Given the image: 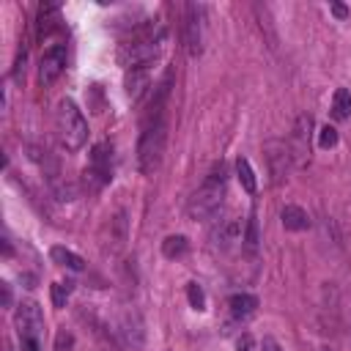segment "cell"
Returning <instances> with one entry per match:
<instances>
[{"label":"cell","mask_w":351,"mask_h":351,"mask_svg":"<svg viewBox=\"0 0 351 351\" xmlns=\"http://www.w3.org/2000/svg\"><path fill=\"white\" fill-rule=\"evenodd\" d=\"M71 288H74V282H55L52 285V304L55 307H66V302L71 296Z\"/></svg>","instance_id":"20"},{"label":"cell","mask_w":351,"mask_h":351,"mask_svg":"<svg viewBox=\"0 0 351 351\" xmlns=\"http://www.w3.org/2000/svg\"><path fill=\"white\" fill-rule=\"evenodd\" d=\"M225 184H228V167L222 162H217L208 176L203 178V184L195 189V195L189 197V217L192 219H214L222 211L225 203Z\"/></svg>","instance_id":"2"},{"label":"cell","mask_w":351,"mask_h":351,"mask_svg":"<svg viewBox=\"0 0 351 351\" xmlns=\"http://www.w3.org/2000/svg\"><path fill=\"white\" fill-rule=\"evenodd\" d=\"M261 351H282V348L277 346V340H274V337H263V343H261Z\"/></svg>","instance_id":"25"},{"label":"cell","mask_w":351,"mask_h":351,"mask_svg":"<svg viewBox=\"0 0 351 351\" xmlns=\"http://www.w3.org/2000/svg\"><path fill=\"white\" fill-rule=\"evenodd\" d=\"M49 258H52V263H58V266H63V269H71V271H82V269H85V261H82L77 252H71V250H66V247H60V244H55V247L49 250Z\"/></svg>","instance_id":"16"},{"label":"cell","mask_w":351,"mask_h":351,"mask_svg":"<svg viewBox=\"0 0 351 351\" xmlns=\"http://www.w3.org/2000/svg\"><path fill=\"white\" fill-rule=\"evenodd\" d=\"M184 47L189 58H200L203 52V5L186 3L184 8Z\"/></svg>","instance_id":"7"},{"label":"cell","mask_w":351,"mask_h":351,"mask_svg":"<svg viewBox=\"0 0 351 351\" xmlns=\"http://www.w3.org/2000/svg\"><path fill=\"white\" fill-rule=\"evenodd\" d=\"M266 159L271 167V181L280 184L285 178V173L291 170V148L280 140H271V143H266Z\"/></svg>","instance_id":"10"},{"label":"cell","mask_w":351,"mask_h":351,"mask_svg":"<svg viewBox=\"0 0 351 351\" xmlns=\"http://www.w3.org/2000/svg\"><path fill=\"white\" fill-rule=\"evenodd\" d=\"M167 30L159 22H145L140 25L121 47H118V63L123 69H137V66H151L162 47H165Z\"/></svg>","instance_id":"1"},{"label":"cell","mask_w":351,"mask_h":351,"mask_svg":"<svg viewBox=\"0 0 351 351\" xmlns=\"http://www.w3.org/2000/svg\"><path fill=\"white\" fill-rule=\"evenodd\" d=\"M66 69V47L63 44H52L49 49H44L41 63H38V82L44 88H49L52 82H58V77Z\"/></svg>","instance_id":"8"},{"label":"cell","mask_w":351,"mask_h":351,"mask_svg":"<svg viewBox=\"0 0 351 351\" xmlns=\"http://www.w3.org/2000/svg\"><path fill=\"white\" fill-rule=\"evenodd\" d=\"M329 8H332V14H335L337 19H346V16H348V8H346L343 3H332Z\"/></svg>","instance_id":"24"},{"label":"cell","mask_w":351,"mask_h":351,"mask_svg":"<svg viewBox=\"0 0 351 351\" xmlns=\"http://www.w3.org/2000/svg\"><path fill=\"white\" fill-rule=\"evenodd\" d=\"M211 239H214V244H217V247L228 250V247H233L236 241H244V222H241V219H236V217L222 219V222L214 228Z\"/></svg>","instance_id":"11"},{"label":"cell","mask_w":351,"mask_h":351,"mask_svg":"<svg viewBox=\"0 0 351 351\" xmlns=\"http://www.w3.org/2000/svg\"><path fill=\"white\" fill-rule=\"evenodd\" d=\"M14 326H16L19 343L22 340H41V332H44V313H41V307L33 299L19 302L16 313H14Z\"/></svg>","instance_id":"6"},{"label":"cell","mask_w":351,"mask_h":351,"mask_svg":"<svg viewBox=\"0 0 351 351\" xmlns=\"http://www.w3.org/2000/svg\"><path fill=\"white\" fill-rule=\"evenodd\" d=\"M60 22V8L55 3H41L38 5V14H36V36L44 38L49 36Z\"/></svg>","instance_id":"13"},{"label":"cell","mask_w":351,"mask_h":351,"mask_svg":"<svg viewBox=\"0 0 351 351\" xmlns=\"http://www.w3.org/2000/svg\"><path fill=\"white\" fill-rule=\"evenodd\" d=\"M318 145H321V148H332V145H337V132H335L332 126H321Z\"/></svg>","instance_id":"23"},{"label":"cell","mask_w":351,"mask_h":351,"mask_svg":"<svg viewBox=\"0 0 351 351\" xmlns=\"http://www.w3.org/2000/svg\"><path fill=\"white\" fill-rule=\"evenodd\" d=\"M0 288H3V307H8L11 304V285L8 282H0Z\"/></svg>","instance_id":"27"},{"label":"cell","mask_w":351,"mask_h":351,"mask_svg":"<svg viewBox=\"0 0 351 351\" xmlns=\"http://www.w3.org/2000/svg\"><path fill=\"white\" fill-rule=\"evenodd\" d=\"M310 129H313V118L310 115H299L296 126H293V140H291V159L296 162V167L310 162Z\"/></svg>","instance_id":"9"},{"label":"cell","mask_w":351,"mask_h":351,"mask_svg":"<svg viewBox=\"0 0 351 351\" xmlns=\"http://www.w3.org/2000/svg\"><path fill=\"white\" fill-rule=\"evenodd\" d=\"M244 241H247V247H258V219H255V211L250 214V219H247V233H244Z\"/></svg>","instance_id":"22"},{"label":"cell","mask_w":351,"mask_h":351,"mask_svg":"<svg viewBox=\"0 0 351 351\" xmlns=\"http://www.w3.org/2000/svg\"><path fill=\"white\" fill-rule=\"evenodd\" d=\"M82 176H85V186L90 192H96L112 181V145L110 143H96L90 148V159H88V167Z\"/></svg>","instance_id":"5"},{"label":"cell","mask_w":351,"mask_h":351,"mask_svg":"<svg viewBox=\"0 0 351 351\" xmlns=\"http://www.w3.org/2000/svg\"><path fill=\"white\" fill-rule=\"evenodd\" d=\"M186 296H189V304L195 310H206V293H203V288L197 282H189L186 285Z\"/></svg>","instance_id":"21"},{"label":"cell","mask_w":351,"mask_h":351,"mask_svg":"<svg viewBox=\"0 0 351 351\" xmlns=\"http://www.w3.org/2000/svg\"><path fill=\"white\" fill-rule=\"evenodd\" d=\"M165 145H167V118L165 115L143 118L140 140H137V170L143 176H151L159 170Z\"/></svg>","instance_id":"3"},{"label":"cell","mask_w":351,"mask_h":351,"mask_svg":"<svg viewBox=\"0 0 351 351\" xmlns=\"http://www.w3.org/2000/svg\"><path fill=\"white\" fill-rule=\"evenodd\" d=\"M280 222H282L285 230H293V233L310 228V217H307V211H304L302 206H282V211H280Z\"/></svg>","instance_id":"14"},{"label":"cell","mask_w":351,"mask_h":351,"mask_svg":"<svg viewBox=\"0 0 351 351\" xmlns=\"http://www.w3.org/2000/svg\"><path fill=\"white\" fill-rule=\"evenodd\" d=\"M186 247H189V244H186V236H181V233H178V236H167V239L162 241V255H165V258H181V255L186 252Z\"/></svg>","instance_id":"19"},{"label":"cell","mask_w":351,"mask_h":351,"mask_svg":"<svg viewBox=\"0 0 351 351\" xmlns=\"http://www.w3.org/2000/svg\"><path fill=\"white\" fill-rule=\"evenodd\" d=\"M321 351H326V348H321Z\"/></svg>","instance_id":"28"},{"label":"cell","mask_w":351,"mask_h":351,"mask_svg":"<svg viewBox=\"0 0 351 351\" xmlns=\"http://www.w3.org/2000/svg\"><path fill=\"white\" fill-rule=\"evenodd\" d=\"M151 85V66H137V69H126L123 74V88H126V96L132 101H137L145 88Z\"/></svg>","instance_id":"12"},{"label":"cell","mask_w":351,"mask_h":351,"mask_svg":"<svg viewBox=\"0 0 351 351\" xmlns=\"http://www.w3.org/2000/svg\"><path fill=\"white\" fill-rule=\"evenodd\" d=\"M55 132L66 151H80L88 140V121L74 99H60L55 110Z\"/></svg>","instance_id":"4"},{"label":"cell","mask_w":351,"mask_h":351,"mask_svg":"<svg viewBox=\"0 0 351 351\" xmlns=\"http://www.w3.org/2000/svg\"><path fill=\"white\" fill-rule=\"evenodd\" d=\"M332 115L337 121L351 118V90L348 88H337L335 90V96H332Z\"/></svg>","instance_id":"18"},{"label":"cell","mask_w":351,"mask_h":351,"mask_svg":"<svg viewBox=\"0 0 351 351\" xmlns=\"http://www.w3.org/2000/svg\"><path fill=\"white\" fill-rule=\"evenodd\" d=\"M236 176H239L241 189H244L247 195H255V192H258V178H255V173H252L250 159H244V156L236 159Z\"/></svg>","instance_id":"17"},{"label":"cell","mask_w":351,"mask_h":351,"mask_svg":"<svg viewBox=\"0 0 351 351\" xmlns=\"http://www.w3.org/2000/svg\"><path fill=\"white\" fill-rule=\"evenodd\" d=\"M228 307H230L233 318H250L258 310V296H252V293H233L228 299Z\"/></svg>","instance_id":"15"},{"label":"cell","mask_w":351,"mask_h":351,"mask_svg":"<svg viewBox=\"0 0 351 351\" xmlns=\"http://www.w3.org/2000/svg\"><path fill=\"white\" fill-rule=\"evenodd\" d=\"M239 351H252V337L250 335H241L239 337Z\"/></svg>","instance_id":"26"}]
</instances>
